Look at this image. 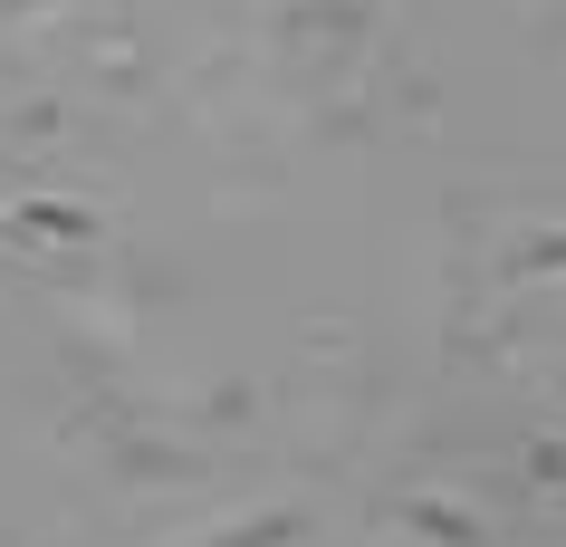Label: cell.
Masks as SVG:
<instances>
[{
    "label": "cell",
    "instance_id": "6da1fadb",
    "mask_svg": "<svg viewBox=\"0 0 566 547\" xmlns=\"http://www.w3.org/2000/svg\"><path fill=\"white\" fill-rule=\"evenodd\" d=\"M279 538H298V518H260V528H221L211 547H279Z\"/></svg>",
    "mask_w": 566,
    "mask_h": 547
},
{
    "label": "cell",
    "instance_id": "7a4b0ae2",
    "mask_svg": "<svg viewBox=\"0 0 566 547\" xmlns=\"http://www.w3.org/2000/svg\"><path fill=\"white\" fill-rule=\"evenodd\" d=\"M566 270V241H528L518 250V278H557Z\"/></svg>",
    "mask_w": 566,
    "mask_h": 547
}]
</instances>
